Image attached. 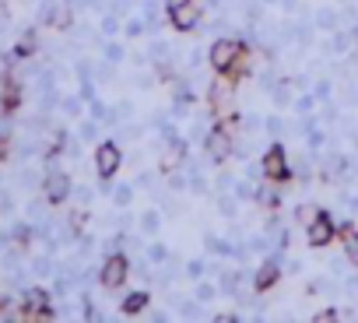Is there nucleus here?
I'll return each instance as SVG.
<instances>
[{"label":"nucleus","instance_id":"obj_13","mask_svg":"<svg viewBox=\"0 0 358 323\" xmlns=\"http://www.w3.org/2000/svg\"><path fill=\"white\" fill-rule=\"evenodd\" d=\"M36 36H39V32H36V29H29V32L15 43V57H18V60H25V57H32V53L39 50V39H36Z\"/></svg>","mask_w":358,"mask_h":323},{"label":"nucleus","instance_id":"obj_2","mask_svg":"<svg viewBox=\"0 0 358 323\" xmlns=\"http://www.w3.org/2000/svg\"><path fill=\"white\" fill-rule=\"evenodd\" d=\"M127 278H130V257L120 253V250H113V253L102 260V267H99V285H102L106 292H120V288L127 285Z\"/></svg>","mask_w":358,"mask_h":323},{"label":"nucleus","instance_id":"obj_6","mask_svg":"<svg viewBox=\"0 0 358 323\" xmlns=\"http://www.w3.org/2000/svg\"><path fill=\"white\" fill-rule=\"evenodd\" d=\"M165 15H169V25H172L176 32H194V29L201 25V4H197V0L172 4V8H165Z\"/></svg>","mask_w":358,"mask_h":323},{"label":"nucleus","instance_id":"obj_9","mask_svg":"<svg viewBox=\"0 0 358 323\" xmlns=\"http://www.w3.org/2000/svg\"><path fill=\"white\" fill-rule=\"evenodd\" d=\"M281 281V260L278 257H267V260H260V267H257V274H253V292H271L274 285Z\"/></svg>","mask_w":358,"mask_h":323},{"label":"nucleus","instance_id":"obj_17","mask_svg":"<svg viewBox=\"0 0 358 323\" xmlns=\"http://www.w3.org/2000/svg\"><path fill=\"white\" fill-rule=\"evenodd\" d=\"M172 4H183V0H165V8H172Z\"/></svg>","mask_w":358,"mask_h":323},{"label":"nucleus","instance_id":"obj_8","mask_svg":"<svg viewBox=\"0 0 358 323\" xmlns=\"http://www.w3.org/2000/svg\"><path fill=\"white\" fill-rule=\"evenodd\" d=\"M22 102H25V88H22V81H18L15 74H4V85H0V113L11 116V113L22 109Z\"/></svg>","mask_w":358,"mask_h":323},{"label":"nucleus","instance_id":"obj_4","mask_svg":"<svg viewBox=\"0 0 358 323\" xmlns=\"http://www.w3.org/2000/svg\"><path fill=\"white\" fill-rule=\"evenodd\" d=\"M243 53H246V43H243V39H232V36H229V39H215L211 50H208V67H211L215 74H225Z\"/></svg>","mask_w":358,"mask_h":323},{"label":"nucleus","instance_id":"obj_10","mask_svg":"<svg viewBox=\"0 0 358 323\" xmlns=\"http://www.w3.org/2000/svg\"><path fill=\"white\" fill-rule=\"evenodd\" d=\"M204 148H208V155L215 158V162H225L232 151H236V137L229 134V130H222V127H215L211 134H208V141H204Z\"/></svg>","mask_w":358,"mask_h":323},{"label":"nucleus","instance_id":"obj_5","mask_svg":"<svg viewBox=\"0 0 358 323\" xmlns=\"http://www.w3.org/2000/svg\"><path fill=\"white\" fill-rule=\"evenodd\" d=\"M337 239V222L327 215V211H316L309 222H306V243L313 246V250H323V246H330Z\"/></svg>","mask_w":358,"mask_h":323},{"label":"nucleus","instance_id":"obj_16","mask_svg":"<svg viewBox=\"0 0 358 323\" xmlns=\"http://www.w3.org/2000/svg\"><path fill=\"white\" fill-rule=\"evenodd\" d=\"M197 295H201V299H204V302H208V299H211V295H215V288H211V285H201V288H197Z\"/></svg>","mask_w":358,"mask_h":323},{"label":"nucleus","instance_id":"obj_12","mask_svg":"<svg viewBox=\"0 0 358 323\" xmlns=\"http://www.w3.org/2000/svg\"><path fill=\"white\" fill-rule=\"evenodd\" d=\"M337 239H341V246H344L351 267H358V229H355V225H337Z\"/></svg>","mask_w":358,"mask_h":323},{"label":"nucleus","instance_id":"obj_3","mask_svg":"<svg viewBox=\"0 0 358 323\" xmlns=\"http://www.w3.org/2000/svg\"><path fill=\"white\" fill-rule=\"evenodd\" d=\"M120 166H123V148H120L116 141H102V144L95 148V173H99V180H102V190L113 187V176L120 173Z\"/></svg>","mask_w":358,"mask_h":323},{"label":"nucleus","instance_id":"obj_7","mask_svg":"<svg viewBox=\"0 0 358 323\" xmlns=\"http://www.w3.org/2000/svg\"><path fill=\"white\" fill-rule=\"evenodd\" d=\"M71 190H74V183H71V176H67V173H57V169H50V173H46V180H43V197H46V204H50V208L67 204Z\"/></svg>","mask_w":358,"mask_h":323},{"label":"nucleus","instance_id":"obj_14","mask_svg":"<svg viewBox=\"0 0 358 323\" xmlns=\"http://www.w3.org/2000/svg\"><path fill=\"white\" fill-rule=\"evenodd\" d=\"M8 158H11V137H8L4 130H0V166H4Z\"/></svg>","mask_w":358,"mask_h":323},{"label":"nucleus","instance_id":"obj_11","mask_svg":"<svg viewBox=\"0 0 358 323\" xmlns=\"http://www.w3.org/2000/svg\"><path fill=\"white\" fill-rule=\"evenodd\" d=\"M148 302H151L148 292H141V288H137V292H127L123 302H120V313H123V316H141V313L148 309Z\"/></svg>","mask_w":358,"mask_h":323},{"label":"nucleus","instance_id":"obj_1","mask_svg":"<svg viewBox=\"0 0 358 323\" xmlns=\"http://www.w3.org/2000/svg\"><path fill=\"white\" fill-rule=\"evenodd\" d=\"M260 169H264L267 187H285V183H292V169H288V151H285V144L274 141V144L264 151Z\"/></svg>","mask_w":358,"mask_h":323},{"label":"nucleus","instance_id":"obj_15","mask_svg":"<svg viewBox=\"0 0 358 323\" xmlns=\"http://www.w3.org/2000/svg\"><path fill=\"white\" fill-rule=\"evenodd\" d=\"M337 316H341L337 309H320V313H316V320H320V323H327V320H337Z\"/></svg>","mask_w":358,"mask_h":323}]
</instances>
